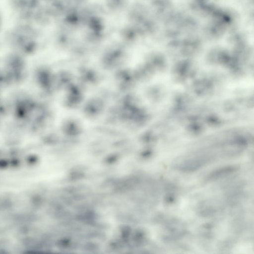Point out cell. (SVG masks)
I'll return each mask as SVG.
<instances>
[{
  "label": "cell",
  "mask_w": 254,
  "mask_h": 254,
  "mask_svg": "<svg viewBox=\"0 0 254 254\" xmlns=\"http://www.w3.org/2000/svg\"><path fill=\"white\" fill-rule=\"evenodd\" d=\"M236 170L235 166H227L221 168L211 172L207 177V181H212L218 179L234 172Z\"/></svg>",
  "instance_id": "1"
}]
</instances>
